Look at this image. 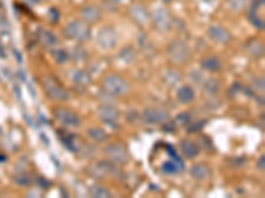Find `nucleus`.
Returning <instances> with one entry per match:
<instances>
[{"label":"nucleus","instance_id":"423d86ee","mask_svg":"<svg viewBox=\"0 0 265 198\" xmlns=\"http://www.w3.org/2000/svg\"><path fill=\"white\" fill-rule=\"evenodd\" d=\"M118 34L113 26H105L98 30L97 34V45L104 50H110L117 46Z\"/></svg>","mask_w":265,"mask_h":198},{"label":"nucleus","instance_id":"5701e85b","mask_svg":"<svg viewBox=\"0 0 265 198\" xmlns=\"http://www.w3.org/2000/svg\"><path fill=\"white\" fill-rule=\"evenodd\" d=\"M88 136L90 139H93V140H96V142L104 143L108 140V134L98 127L88 128Z\"/></svg>","mask_w":265,"mask_h":198},{"label":"nucleus","instance_id":"c85d7f7f","mask_svg":"<svg viewBox=\"0 0 265 198\" xmlns=\"http://www.w3.org/2000/svg\"><path fill=\"white\" fill-rule=\"evenodd\" d=\"M15 181L19 184L20 187H30V183H32V179H30V175H19L15 179Z\"/></svg>","mask_w":265,"mask_h":198},{"label":"nucleus","instance_id":"c756f323","mask_svg":"<svg viewBox=\"0 0 265 198\" xmlns=\"http://www.w3.org/2000/svg\"><path fill=\"white\" fill-rule=\"evenodd\" d=\"M176 122H178L179 124H190V116L186 114V112H183V114H180V115L176 118Z\"/></svg>","mask_w":265,"mask_h":198},{"label":"nucleus","instance_id":"473e14b6","mask_svg":"<svg viewBox=\"0 0 265 198\" xmlns=\"http://www.w3.org/2000/svg\"><path fill=\"white\" fill-rule=\"evenodd\" d=\"M112 1H116V3H120V1H124V0H112Z\"/></svg>","mask_w":265,"mask_h":198},{"label":"nucleus","instance_id":"a878e982","mask_svg":"<svg viewBox=\"0 0 265 198\" xmlns=\"http://www.w3.org/2000/svg\"><path fill=\"white\" fill-rule=\"evenodd\" d=\"M120 57H121V60L126 64H132L134 61L136 60V53L134 50V48L132 46H126V48L122 49V52L120 53Z\"/></svg>","mask_w":265,"mask_h":198},{"label":"nucleus","instance_id":"cd10ccee","mask_svg":"<svg viewBox=\"0 0 265 198\" xmlns=\"http://www.w3.org/2000/svg\"><path fill=\"white\" fill-rule=\"evenodd\" d=\"M248 20H250L258 29H264V21H262V19H260V16L258 15V11H250V13H248Z\"/></svg>","mask_w":265,"mask_h":198},{"label":"nucleus","instance_id":"2f4dec72","mask_svg":"<svg viewBox=\"0 0 265 198\" xmlns=\"http://www.w3.org/2000/svg\"><path fill=\"white\" fill-rule=\"evenodd\" d=\"M264 161H265V156L264 155H262L260 160L258 161V168L262 169V171H264Z\"/></svg>","mask_w":265,"mask_h":198},{"label":"nucleus","instance_id":"412c9836","mask_svg":"<svg viewBox=\"0 0 265 198\" xmlns=\"http://www.w3.org/2000/svg\"><path fill=\"white\" fill-rule=\"evenodd\" d=\"M203 89H204L206 94H208V95H216L220 90L219 81L216 78L206 79L204 85H203Z\"/></svg>","mask_w":265,"mask_h":198},{"label":"nucleus","instance_id":"2eb2a0df","mask_svg":"<svg viewBox=\"0 0 265 198\" xmlns=\"http://www.w3.org/2000/svg\"><path fill=\"white\" fill-rule=\"evenodd\" d=\"M180 148H182L183 156L186 159H195L199 155V151H200L199 146L192 140H182Z\"/></svg>","mask_w":265,"mask_h":198},{"label":"nucleus","instance_id":"f03ea898","mask_svg":"<svg viewBox=\"0 0 265 198\" xmlns=\"http://www.w3.org/2000/svg\"><path fill=\"white\" fill-rule=\"evenodd\" d=\"M167 56L175 65H183L190 60L191 50L190 46L182 40H174L167 45Z\"/></svg>","mask_w":265,"mask_h":198},{"label":"nucleus","instance_id":"39448f33","mask_svg":"<svg viewBox=\"0 0 265 198\" xmlns=\"http://www.w3.org/2000/svg\"><path fill=\"white\" fill-rule=\"evenodd\" d=\"M152 19L159 30H162V32H168V30L172 29L174 19H172V16H171V13L168 12L167 8L164 7L156 8L152 13Z\"/></svg>","mask_w":265,"mask_h":198},{"label":"nucleus","instance_id":"f8f14e48","mask_svg":"<svg viewBox=\"0 0 265 198\" xmlns=\"http://www.w3.org/2000/svg\"><path fill=\"white\" fill-rule=\"evenodd\" d=\"M101 11L94 5H85L81 9V19L85 22L90 24H97L101 20Z\"/></svg>","mask_w":265,"mask_h":198},{"label":"nucleus","instance_id":"4468645a","mask_svg":"<svg viewBox=\"0 0 265 198\" xmlns=\"http://www.w3.org/2000/svg\"><path fill=\"white\" fill-rule=\"evenodd\" d=\"M244 49H246V52L250 56L256 57V58L264 56V44L260 40H256V38H252L250 41H246Z\"/></svg>","mask_w":265,"mask_h":198},{"label":"nucleus","instance_id":"ddd939ff","mask_svg":"<svg viewBox=\"0 0 265 198\" xmlns=\"http://www.w3.org/2000/svg\"><path fill=\"white\" fill-rule=\"evenodd\" d=\"M98 114L101 116V119L108 124L117 123V120L120 119V111L114 106L102 105L98 109Z\"/></svg>","mask_w":265,"mask_h":198},{"label":"nucleus","instance_id":"aec40b11","mask_svg":"<svg viewBox=\"0 0 265 198\" xmlns=\"http://www.w3.org/2000/svg\"><path fill=\"white\" fill-rule=\"evenodd\" d=\"M40 41H42V44L44 45V46H46V48H52V46H54V45L58 42V40H57L56 34L53 33V32L42 29V33H40Z\"/></svg>","mask_w":265,"mask_h":198},{"label":"nucleus","instance_id":"1a4fd4ad","mask_svg":"<svg viewBox=\"0 0 265 198\" xmlns=\"http://www.w3.org/2000/svg\"><path fill=\"white\" fill-rule=\"evenodd\" d=\"M105 154L108 155L110 160L118 164H126L129 161V152L126 147L121 143H113L105 148Z\"/></svg>","mask_w":265,"mask_h":198},{"label":"nucleus","instance_id":"6e6552de","mask_svg":"<svg viewBox=\"0 0 265 198\" xmlns=\"http://www.w3.org/2000/svg\"><path fill=\"white\" fill-rule=\"evenodd\" d=\"M53 114L56 116V119H58L61 123L66 126V127L70 128H77L81 126V119H80V116L77 115L76 112H73L72 110H69L68 107H56V109L53 110Z\"/></svg>","mask_w":265,"mask_h":198},{"label":"nucleus","instance_id":"7ed1b4c3","mask_svg":"<svg viewBox=\"0 0 265 198\" xmlns=\"http://www.w3.org/2000/svg\"><path fill=\"white\" fill-rule=\"evenodd\" d=\"M65 34L74 41L86 42L92 37L90 25L84 20H73L65 26Z\"/></svg>","mask_w":265,"mask_h":198},{"label":"nucleus","instance_id":"9d476101","mask_svg":"<svg viewBox=\"0 0 265 198\" xmlns=\"http://www.w3.org/2000/svg\"><path fill=\"white\" fill-rule=\"evenodd\" d=\"M129 15L132 20H134L140 25H146L152 19V13L142 4H132L129 8Z\"/></svg>","mask_w":265,"mask_h":198},{"label":"nucleus","instance_id":"20e7f679","mask_svg":"<svg viewBox=\"0 0 265 198\" xmlns=\"http://www.w3.org/2000/svg\"><path fill=\"white\" fill-rule=\"evenodd\" d=\"M42 87L46 90V95L54 99V101H66V99H69V93L58 82V79L54 75H46L42 81Z\"/></svg>","mask_w":265,"mask_h":198},{"label":"nucleus","instance_id":"7c9ffc66","mask_svg":"<svg viewBox=\"0 0 265 198\" xmlns=\"http://www.w3.org/2000/svg\"><path fill=\"white\" fill-rule=\"evenodd\" d=\"M200 124H194V127H188V131L190 132H194V131H200L202 128L204 127L206 124V120H202V122H199Z\"/></svg>","mask_w":265,"mask_h":198},{"label":"nucleus","instance_id":"9b49d317","mask_svg":"<svg viewBox=\"0 0 265 198\" xmlns=\"http://www.w3.org/2000/svg\"><path fill=\"white\" fill-rule=\"evenodd\" d=\"M208 36L218 44H228L232 40L231 33L222 25H211L208 28Z\"/></svg>","mask_w":265,"mask_h":198},{"label":"nucleus","instance_id":"a211bd4d","mask_svg":"<svg viewBox=\"0 0 265 198\" xmlns=\"http://www.w3.org/2000/svg\"><path fill=\"white\" fill-rule=\"evenodd\" d=\"M202 67L207 71H211V73H215V71H219L222 69V62L218 57H206L202 60Z\"/></svg>","mask_w":265,"mask_h":198},{"label":"nucleus","instance_id":"393cba45","mask_svg":"<svg viewBox=\"0 0 265 198\" xmlns=\"http://www.w3.org/2000/svg\"><path fill=\"white\" fill-rule=\"evenodd\" d=\"M50 54H52L53 60L58 62V64H65L68 62L69 60V53L62 48H54L50 50Z\"/></svg>","mask_w":265,"mask_h":198},{"label":"nucleus","instance_id":"f257e3e1","mask_svg":"<svg viewBox=\"0 0 265 198\" xmlns=\"http://www.w3.org/2000/svg\"><path fill=\"white\" fill-rule=\"evenodd\" d=\"M102 87L106 93L114 97H124L126 94H129L130 86L126 82L125 78H122L118 74H109L106 75L102 81Z\"/></svg>","mask_w":265,"mask_h":198},{"label":"nucleus","instance_id":"b1692460","mask_svg":"<svg viewBox=\"0 0 265 198\" xmlns=\"http://www.w3.org/2000/svg\"><path fill=\"white\" fill-rule=\"evenodd\" d=\"M69 57H72L76 62H84L88 58V52L81 45H76L74 48H72V52L69 53Z\"/></svg>","mask_w":265,"mask_h":198},{"label":"nucleus","instance_id":"dca6fc26","mask_svg":"<svg viewBox=\"0 0 265 198\" xmlns=\"http://www.w3.org/2000/svg\"><path fill=\"white\" fill-rule=\"evenodd\" d=\"M176 98L178 101L183 105H188L191 102L195 99V93H194V89L188 85H184V86L179 87L178 91H176Z\"/></svg>","mask_w":265,"mask_h":198},{"label":"nucleus","instance_id":"4be33fe9","mask_svg":"<svg viewBox=\"0 0 265 198\" xmlns=\"http://www.w3.org/2000/svg\"><path fill=\"white\" fill-rule=\"evenodd\" d=\"M73 81H74V83L80 85V86H88V85L92 82V77L86 71L77 70L76 73L73 74Z\"/></svg>","mask_w":265,"mask_h":198},{"label":"nucleus","instance_id":"bb28decb","mask_svg":"<svg viewBox=\"0 0 265 198\" xmlns=\"http://www.w3.org/2000/svg\"><path fill=\"white\" fill-rule=\"evenodd\" d=\"M90 195L96 198L112 197V193H110L108 189H105V188L102 187H98V185H93V187L90 188Z\"/></svg>","mask_w":265,"mask_h":198},{"label":"nucleus","instance_id":"0eeeda50","mask_svg":"<svg viewBox=\"0 0 265 198\" xmlns=\"http://www.w3.org/2000/svg\"><path fill=\"white\" fill-rule=\"evenodd\" d=\"M142 119L148 124H162L168 122L170 114L160 107H146L142 112Z\"/></svg>","mask_w":265,"mask_h":198},{"label":"nucleus","instance_id":"f3484780","mask_svg":"<svg viewBox=\"0 0 265 198\" xmlns=\"http://www.w3.org/2000/svg\"><path fill=\"white\" fill-rule=\"evenodd\" d=\"M190 172H191V176H192L194 179L206 180V179H208V177L211 176L212 171H211V168H210L208 165L200 163V164L194 165Z\"/></svg>","mask_w":265,"mask_h":198},{"label":"nucleus","instance_id":"6ab92c4d","mask_svg":"<svg viewBox=\"0 0 265 198\" xmlns=\"http://www.w3.org/2000/svg\"><path fill=\"white\" fill-rule=\"evenodd\" d=\"M183 169V161L179 160L178 157L175 156L174 161H167L164 164L162 165V171L166 175H174V173L179 172Z\"/></svg>","mask_w":265,"mask_h":198}]
</instances>
